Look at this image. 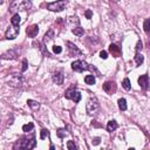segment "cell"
Returning a JSON list of instances; mask_svg holds the SVG:
<instances>
[{
    "instance_id": "5bb4252c",
    "label": "cell",
    "mask_w": 150,
    "mask_h": 150,
    "mask_svg": "<svg viewBox=\"0 0 150 150\" xmlns=\"http://www.w3.org/2000/svg\"><path fill=\"white\" fill-rule=\"evenodd\" d=\"M67 46H68V48H69V53H70V55H81V50L74 45V43H71V42H67Z\"/></svg>"
},
{
    "instance_id": "4316f807",
    "label": "cell",
    "mask_w": 150,
    "mask_h": 150,
    "mask_svg": "<svg viewBox=\"0 0 150 150\" xmlns=\"http://www.w3.org/2000/svg\"><path fill=\"white\" fill-rule=\"evenodd\" d=\"M68 23L69 25H77L79 26V23H80V21H79V19H77V16H70V18H68Z\"/></svg>"
},
{
    "instance_id": "44dd1931",
    "label": "cell",
    "mask_w": 150,
    "mask_h": 150,
    "mask_svg": "<svg viewBox=\"0 0 150 150\" xmlns=\"http://www.w3.org/2000/svg\"><path fill=\"white\" fill-rule=\"evenodd\" d=\"M27 104H28L32 109H39V107H40L39 102H36V101H34V100H28V101H27Z\"/></svg>"
},
{
    "instance_id": "7c38bea8",
    "label": "cell",
    "mask_w": 150,
    "mask_h": 150,
    "mask_svg": "<svg viewBox=\"0 0 150 150\" xmlns=\"http://www.w3.org/2000/svg\"><path fill=\"white\" fill-rule=\"evenodd\" d=\"M109 52L112 54L114 57H120V56L122 55L121 48H120L117 45H115V43H111V45L109 46Z\"/></svg>"
},
{
    "instance_id": "8d00e7d4",
    "label": "cell",
    "mask_w": 150,
    "mask_h": 150,
    "mask_svg": "<svg viewBox=\"0 0 150 150\" xmlns=\"http://www.w3.org/2000/svg\"><path fill=\"white\" fill-rule=\"evenodd\" d=\"M100 141H101V139H100L98 137H96V138H94V139H93V142H91V143L96 145V144H98V143H100Z\"/></svg>"
},
{
    "instance_id": "cb8c5ba5",
    "label": "cell",
    "mask_w": 150,
    "mask_h": 150,
    "mask_svg": "<svg viewBox=\"0 0 150 150\" xmlns=\"http://www.w3.org/2000/svg\"><path fill=\"white\" fill-rule=\"evenodd\" d=\"M143 28H144V32L145 33H150V18L149 19H146L144 22H143Z\"/></svg>"
},
{
    "instance_id": "9c48e42d",
    "label": "cell",
    "mask_w": 150,
    "mask_h": 150,
    "mask_svg": "<svg viewBox=\"0 0 150 150\" xmlns=\"http://www.w3.org/2000/svg\"><path fill=\"white\" fill-rule=\"evenodd\" d=\"M103 90H104L107 94H109V95L114 94V93L116 91V83H115L114 81H107V82H104V84H103Z\"/></svg>"
},
{
    "instance_id": "7a4b0ae2",
    "label": "cell",
    "mask_w": 150,
    "mask_h": 150,
    "mask_svg": "<svg viewBox=\"0 0 150 150\" xmlns=\"http://www.w3.org/2000/svg\"><path fill=\"white\" fill-rule=\"evenodd\" d=\"M35 144H36L35 137H34V135H32V137H30V138H28V137H23V138H21L20 143H18L14 148H15V149H16V148H19V149L29 150V149L35 148Z\"/></svg>"
},
{
    "instance_id": "30bf717a",
    "label": "cell",
    "mask_w": 150,
    "mask_h": 150,
    "mask_svg": "<svg viewBox=\"0 0 150 150\" xmlns=\"http://www.w3.org/2000/svg\"><path fill=\"white\" fill-rule=\"evenodd\" d=\"M138 84H139V87H141L143 90H146V89L149 88V76H148L146 74L141 75V76L138 77Z\"/></svg>"
},
{
    "instance_id": "83f0119b",
    "label": "cell",
    "mask_w": 150,
    "mask_h": 150,
    "mask_svg": "<svg viewBox=\"0 0 150 150\" xmlns=\"http://www.w3.org/2000/svg\"><path fill=\"white\" fill-rule=\"evenodd\" d=\"M33 128H34V124H33V123H28V124H25V125L22 127V130H23L25 132H28V131H32Z\"/></svg>"
},
{
    "instance_id": "484cf974",
    "label": "cell",
    "mask_w": 150,
    "mask_h": 150,
    "mask_svg": "<svg viewBox=\"0 0 150 150\" xmlns=\"http://www.w3.org/2000/svg\"><path fill=\"white\" fill-rule=\"evenodd\" d=\"M56 134H57V136H59L60 138H64V137L68 135V131H67L66 129H59V130L56 131Z\"/></svg>"
},
{
    "instance_id": "6da1fadb",
    "label": "cell",
    "mask_w": 150,
    "mask_h": 150,
    "mask_svg": "<svg viewBox=\"0 0 150 150\" xmlns=\"http://www.w3.org/2000/svg\"><path fill=\"white\" fill-rule=\"evenodd\" d=\"M32 7L30 0H13V2L9 5V11H27Z\"/></svg>"
},
{
    "instance_id": "d6a6232c",
    "label": "cell",
    "mask_w": 150,
    "mask_h": 150,
    "mask_svg": "<svg viewBox=\"0 0 150 150\" xmlns=\"http://www.w3.org/2000/svg\"><path fill=\"white\" fill-rule=\"evenodd\" d=\"M100 57L103 59V60H105V59L108 57V53H107L105 50H101V52H100Z\"/></svg>"
},
{
    "instance_id": "4fadbf2b",
    "label": "cell",
    "mask_w": 150,
    "mask_h": 150,
    "mask_svg": "<svg viewBox=\"0 0 150 150\" xmlns=\"http://www.w3.org/2000/svg\"><path fill=\"white\" fill-rule=\"evenodd\" d=\"M26 33H27V35L29 38H35L38 35V33H39V26L38 25H32L30 27H28L26 29Z\"/></svg>"
},
{
    "instance_id": "1f68e13d",
    "label": "cell",
    "mask_w": 150,
    "mask_h": 150,
    "mask_svg": "<svg viewBox=\"0 0 150 150\" xmlns=\"http://www.w3.org/2000/svg\"><path fill=\"white\" fill-rule=\"evenodd\" d=\"M53 52H54L55 54H60V53L62 52V48H61L60 46H56V45H55V46L53 47Z\"/></svg>"
},
{
    "instance_id": "d590c367",
    "label": "cell",
    "mask_w": 150,
    "mask_h": 150,
    "mask_svg": "<svg viewBox=\"0 0 150 150\" xmlns=\"http://www.w3.org/2000/svg\"><path fill=\"white\" fill-rule=\"evenodd\" d=\"M26 69H27V61H26V60H23V62H22V69H21V70H22V71H25Z\"/></svg>"
},
{
    "instance_id": "e0dca14e",
    "label": "cell",
    "mask_w": 150,
    "mask_h": 150,
    "mask_svg": "<svg viewBox=\"0 0 150 150\" xmlns=\"http://www.w3.org/2000/svg\"><path fill=\"white\" fill-rule=\"evenodd\" d=\"M71 32H73V34H75L76 36H82V35L84 34V30H83V28H81V27H74V28L71 29Z\"/></svg>"
},
{
    "instance_id": "8fae6325",
    "label": "cell",
    "mask_w": 150,
    "mask_h": 150,
    "mask_svg": "<svg viewBox=\"0 0 150 150\" xmlns=\"http://www.w3.org/2000/svg\"><path fill=\"white\" fill-rule=\"evenodd\" d=\"M53 82L54 83H56V84H62L63 83V79H64V75H63V73L61 71V70H57V71H55L54 74H53Z\"/></svg>"
},
{
    "instance_id": "5b68a950",
    "label": "cell",
    "mask_w": 150,
    "mask_h": 150,
    "mask_svg": "<svg viewBox=\"0 0 150 150\" xmlns=\"http://www.w3.org/2000/svg\"><path fill=\"white\" fill-rule=\"evenodd\" d=\"M67 5V0H57V1H54V2H50L47 5V8L52 12H61L64 9Z\"/></svg>"
},
{
    "instance_id": "e575fe53",
    "label": "cell",
    "mask_w": 150,
    "mask_h": 150,
    "mask_svg": "<svg viewBox=\"0 0 150 150\" xmlns=\"http://www.w3.org/2000/svg\"><path fill=\"white\" fill-rule=\"evenodd\" d=\"M141 49H142V42L138 41V42H137V46H136V53H139Z\"/></svg>"
},
{
    "instance_id": "52a82bcc",
    "label": "cell",
    "mask_w": 150,
    "mask_h": 150,
    "mask_svg": "<svg viewBox=\"0 0 150 150\" xmlns=\"http://www.w3.org/2000/svg\"><path fill=\"white\" fill-rule=\"evenodd\" d=\"M71 69H73L74 71H77V73H82V71L89 69V67H88V64H87L84 61H82V60H76V61H74V62L71 63Z\"/></svg>"
},
{
    "instance_id": "ffe728a7",
    "label": "cell",
    "mask_w": 150,
    "mask_h": 150,
    "mask_svg": "<svg viewBox=\"0 0 150 150\" xmlns=\"http://www.w3.org/2000/svg\"><path fill=\"white\" fill-rule=\"evenodd\" d=\"M143 61H144L143 55H142V54H139V53H136V55H135V62H136V64L141 66V64L143 63Z\"/></svg>"
},
{
    "instance_id": "4dcf8cb0",
    "label": "cell",
    "mask_w": 150,
    "mask_h": 150,
    "mask_svg": "<svg viewBox=\"0 0 150 150\" xmlns=\"http://www.w3.org/2000/svg\"><path fill=\"white\" fill-rule=\"evenodd\" d=\"M67 148H68L69 150H75V149H76V145H75V143H74L73 141H68V142H67Z\"/></svg>"
},
{
    "instance_id": "3957f363",
    "label": "cell",
    "mask_w": 150,
    "mask_h": 150,
    "mask_svg": "<svg viewBox=\"0 0 150 150\" xmlns=\"http://www.w3.org/2000/svg\"><path fill=\"white\" fill-rule=\"evenodd\" d=\"M7 83L12 88H21L23 84V77L20 74H12L7 79Z\"/></svg>"
},
{
    "instance_id": "f546056e",
    "label": "cell",
    "mask_w": 150,
    "mask_h": 150,
    "mask_svg": "<svg viewBox=\"0 0 150 150\" xmlns=\"http://www.w3.org/2000/svg\"><path fill=\"white\" fill-rule=\"evenodd\" d=\"M47 136H49V131L47 129H42L41 130V135H40V138L41 139H45Z\"/></svg>"
},
{
    "instance_id": "7402d4cb",
    "label": "cell",
    "mask_w": 150,
    "mask_h": 150,
    "mask_svg": "<svg viewBox=\"0 0 150 150\" xmlns=\"http://www.w3.org/2000/svg\"><path fill=\"white\" fill-rule=\"evenodd\" d=\"M118 108L121 109V110H127V101H125V98H120L118 100Z\"/></svg>"
},
{
    "instance_id": "277c9868",
    "label": "cell",
    "mask_w": 150,
    "mask_h": 150,
    "mask_svg": "<svg viewBox=\"0 0 150 150\" xmlns=\"http://www.w3.org/2000/svg\"><path fill=\"white\" fill-rule=\"evenodd\" d=\"M100 109V103L97 101L96 97H91L89 98V101L87 102L86 104V110H87V114L88 115H95Z\"/></svg>"
},
{
    "instance_id": "ba28073f",
    "label": "cell",
    "mask_w": 150,
    "mask_h": 150,
    "mask_svg": "<svg viewBox=\"0 0 150 150\" xmlns=\"http://www.w3.org/2000/svg\"><path fill=\"white\" fill-rule=\"evenodd\" d=\"M19 32H20L19 26H13V25H12V26L6 30L5 38H6L7 40H13V39H15V38L19 35Z\"/></svg>"
},
{
    "instance_id": "8992f818",
    "label": "cell",
    "mask_w": 150,
    "mask_h": 150,
    "mask_svg": "<svg viewBox=\"0 0 150 150\" xmlns=\"http://www.w3.org/2000/svg\"><path fill=\"white\" fill-rule=\"evenodd\" d=\"M64 97H66L67 100H71V101H74L75 103H77V102L81 101V94H80V91H77L74 87L69 88V89L66 91Z\"/></svg>"
},
{
    "instance_id": "2e32d148",
    "label": "cell",
    "mask_w": 150,
    "mask_h": 150,
    "mask_svg": "<svg viewBox=\"0 0 150 150\" xmlns=\"http://www.w3.org/2000/svg\"><path fill=\"white\" fill-rule=\"evenodd\" d=\"M11 22H12L13 26H19L20 22H21V18H20V15H19V14H14V15L12 16V19H11Z\"/></svg>"
},
{
    "instance_id": "d4e9b609",
    "label": "cell",
    "mask_w": 150,
    "mask_h": 150,
    "mask_svg": "<svg viewBox=\"0 0 150 150\" xmlns=\"http://www.w3.org/2000/svg\"><path fill=\"white\" fill-rule=\"evenodd\" d=\"M122 86H123V88L125 89V90H130V88H131V84H130V81H129V79H124L123 80V82H122Z\"/></svg>"
},
{
    "instance_id": "836d02e7",
    "label": "cell",
    "mask_w": 150,
    "mask_h": 150,
    "mask_svg": "<svg viewBox=\"0 0 150 150\" xmlns=\"http://www.w3.org/2000/svg\"><path fill=\"white\" fill-rule=\"evenodd\" d=\"M84 15H86V18H87V19H91L93 13H91V11H89V9H88V11H86V12H84Z\"/></svg>"
},
{
    "instance_id": "d6986e66",
    "label": "cell",
    "mask_w": 150,
    "mask_h": 150,
    "mask_svg": "<svg viewBox=\"0 0 150 150\" xmlns=\"http://www.w3.org/2000/svg\"><path fill=\"white\" fill-rule=\"evenodd\" d=\"M2 57L4 59H15L16 57V53L14 50H8L7 53H5L2 55Z\"/></svg>"
},
{
    "instance_id": "f1b7e54d",
    "label": "cell",
    "mask_w": 150,
    "mask_h": 150,
    "mask_svg": "<svg viewBox=\"0 0 150 150\" xmlns=\"http://www.w3.org/2000/svg\"><path fill=\"white\" fill-rule=\"evenodd\" d=\"M40 49L42 50V54L45 55V56H47V57H50L52 55L49 54V52L46 49V47H45V45H42V43H40Z\"/></svg>"
},
{
    "instance_id": "74e56055",
    "label": "cell",
    "mask_w": 150,
    "mask_h": 150,
    "mask_svg": "<svg viewBox=\"0 0 150 150\" xmlns=\"http://www.w3.org/2000/svg\"><path fill=\"white\" fill-rule=\"evenodd\" d=\"M91 125H93V127H101L100 124L96 123V121H93V122H91Z\"/></svg>"
},
{
    "instance_id": "9a60e30c",
    "label": "cell",
    "mask_w": 150,
    "mask_h": 150,
    "mask_svg": "<svg viewBox=\"0 0 150 150\" xmlns=\"http://www.w3.org/2000/svg\"><path fill=\"white\" fill-rule=\"evenodd\" d=\"M117 128H118V124H117V122H116L115 120H111V121H109V122H108V124H107V130H108L109 132H112V131H115Z\"/></svg>"
},
{
    "instance_id": "603a6c76",
    "label": "cell",
    "mask_w": 150,
    "mask_h": 150,
    "mask_svg": "<svg viewBox=\"0 0 150 150\" xmlns=\"http://www.w3.org/2000/svg\"><path fill=\"white\" fill-rule=\"evenodd\" d=\"M84 82H86L87 84H94V83H95V77H94V75H87V76H84Z\"/></svg>"
},
{
    "instance_id": "ac0fdd59",
    "label": "cell",
    "mask_w": 150,
    "mask_h": 150,
    "mask_svg": "<svg viewBox=\"0 0 150 150\" xmlns=\"http://www.w3.org/2000/svg\"><path fill=\"white\" fill-rule=\"evenodd\" d=\"M53 38H54V30H53V29H49V30L45 34V39H43V41H45V42H48V41H50Z\"/></svg>"
}]
</instances>
